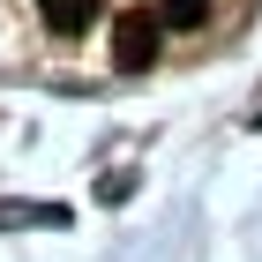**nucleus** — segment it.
<instances>
[{"label":"nucleus","mask_w":262,"mask_h":262,"mask_svg":"<svg viewBox=\"0 0 262 262\" xmlns=\"http://www.w3.org/2000/svg\"><path fill=\"white\" fill-rule=\"evenodd\" d=\"M158 38H165V15H158V8H127V15L113 23V68H127V75L150 68V60H158Z\"/></svg>","instance_id":"f257e3e1"},{"label":"nucleus","mask_w":262,"mask_h":262,"mask_svg":"<svg viewBox=\"0 0 262 262\" xmlns=\"http://www.w3.org/2000/svg\"><path fill=\"white\" fill-rule=\"evenodd\" d=\"M98 8H105V0H38V15L53 23L60 38H75V30H90V23H98Z\"/></svg>","instance_id":"f03ea898"},{"label":"nucleus","mask_w":262,"mask_h":262,"mask_svg":"<svg viewBox=\"0 0 262 262\" xmlns=\"http://www.w3.org/2000/svg\"><path fill=\"white\" fill-rule=\"evenodd\" d=\"M0 225H68V210H53V202H0Z\"/></svg>","instance_id":"7ed1b4c3"},{"label":"nucleus","mask_w":262,"mask_h":262,"mask_svg":"<svg viewBox=\"0 0 262 262\" xmlns=\"http://www.w3.org/2000/svg\"><path fill=\"white\" fill-rule=\"evenodd\" d=\"M158 15L187 30V23H202V15H210V0H158Z\"/></svg>","instance_id":"20e7f679"}]
</instances>
